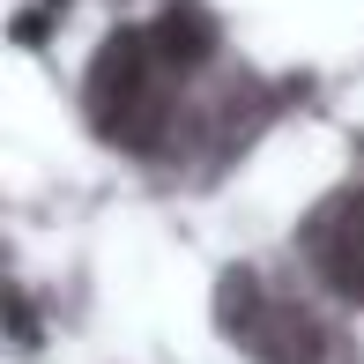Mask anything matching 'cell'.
Wrapping results in <instances>:
<instances>
[{
    "mask_svg": "<svg viewBox=\"0 0 364 364\" xmlns=\"http://www.w3.org/2000/svg\"><path fill=\"white\" fill-rule=\"evenodd\" d=\"M327 275L342 290H364V216H350L342 238H327Z\"/></svg>",
    "mask_w": 364,
    "mask_h": 364,
    "instance_id": "cell-1",
    "label": "cell"
}]
</instances>
